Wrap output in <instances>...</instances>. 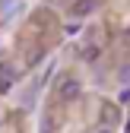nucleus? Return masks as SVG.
I'll return each mask as SVG.
<instances>
[{
	"label": "nucleus",
	"instance_id": "nucleus-2",
	"mask_svg": "<svg viewBox=\"0 0 130 133\" xmlns=\"http://www.w3.org/2000/svg\"><path fill=\"white\" fill-rule=\"evenodd\" d=\"M13 79H16L13 63H0V89H10V86H13Z\"/></svg>",
	"mask_w": 130,
	"mask_h": 133
},
{
	"label": "nucleus",
	"instance_id": "nucleus-1",
	"mask_svg": "<svg viewBox=\"0 0 130 133\" xmlns=\"http://www.w3.org/2000/svg\"><path fill=\"white\" fill-rule=\"evenodd\" d=\"M60 98H63V102H73V98H79V82H76V79H67V82L60 86Z\"/></svg>",
	"mask_w": 130,
	"mask_h": 133
},
{
	"label": "nucleus",
	"instance_id": "nucleus-3",
	"mask_svg": "<svg viewBox=\"0 0 130 133\" xmlns=\"http://www.w3.org/2000/svg\"><path fill=\"white\" fill-rule=\"evenodd\" d=\"M95 6H99V0H76V3H73V13L76 16H89Z\"/></svg>",
	"mask_w": 130,
	"mask_h": 133
},
{
	"label": "nucleus",
	"instance_id": "nucleus-4",
	"mask_svg": "<svg viewBox=\"0 0 130 133\" xmlns=\"http://www.w3.org/2000/svg\"><path fill=\"white\" fill-rule=\"evenodd\" d=\"M99 133H111V130H108V127H102V130H99Z\"/></svg>",
	"mask_w": 130,
	"mask_h": 133
}]
</instances>
